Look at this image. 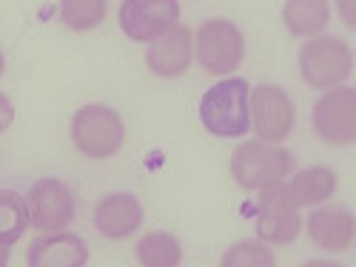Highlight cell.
<instances>
[{
	"instance_id": "9c48e42d",
	"label": "cell",
	"mask_w": 356,
	"mask_h": 267,
	"mask_svg": "<svg viewBox=\"0 0 356 267\" xmlns=\"http://www.w3.org/2000/svg\"><path fill=\"white\" fill-rule=\"evenodd\" d=\"M194 63V32L177 20L160 32L154 40H148L145 49V66L160 80H177L183 77Z\"/></svg>"
},
{
	"instance_id": "7a4b0ae2",
	"label": "cell",
	"mask_w": 356,
	"mask_h": 267,
	"mask_svg": "<svg viewBox=\"0 0 356 267\" xmlns=\"http://www.w3.org/2000/svg\"><path fill=\"white\" fill-rule=\"evenodd\" d=\"M74 148L86 160H111L126 142V123L114 108L103 103H88L74 111L69 126Z\"/></svg>"
},
{
	"instance_id": "ba28073f",
	"label": "cell",
	"mask_w": 356,
	"mask_h": 267,
	"mask_svg": "<svg viewBox=\"0 0 356 267\" xmlns=\"http://www.w3.org/2000/svg\"><path fill=\"white\" fill-rule=\"evenodd\" d=\"M26 202V214H29V225L38 233L43 230H63L74 222L77 205H74V193L66 182L60 180H38L29 193L23 196Z\"/></svg>"
},
{
	"instance_id": "52a82bcc",
	"label": "cell",
	"mask_w": 356,
	"mask_h": 267,
	"mask_svg": "<svg viewBox=\"0 0 356 267\" xmlns=\"http://www.w3.org/2000/svg\"><path fill=\"white\" fill-rule=\"evenodd\" d=\"M311 126L322 142L348 148L356 139V92L350 85L328 88L311 108Z\"/></svg>"
},
{
	"instance_id": "8992f818",
	"label": "cell",
	"mask_w": 356,
	"mask_h": 267,
	"mask_svg": "<svg viewBox=\"0 0 356 267\" xmlns=\"http://www.w3.org/2000/svg\"><path fill=\"white\" fill-rule=\"evenodd\" d=\"M251 128L262 142H285L296 126V105L277 83H262L248 94Z\"/></svg>"
},
{
	"instance_id": "cb8c5ba5",
	"label": "cell",
	"mask_w": 356,
	"mask_h": 267,
	"mask_svg": "<svg viewBox=\"0 0 356 267\" xmlns=\"http://www.w3.org/2000/svg\"><path fill=\"white\" fill-rule=\"evenodd\" d=\"M3 71H6V57H3V51H0V77H3Z\"/></svg>"
},
{
	"instance_id": "7402d4cb",
	"label": "cell",
	"mask_w": 356,
	"mask_h": 267,
	"mask_svg": "<svg viewBox=\"0 0 356 267\" xmlns=\"http://www.w3.org/2000/svg\"><path fill=\"white\" fill-rule=\"evenodd\" d=\"M353 0H337V15H339V20L345 23V28H353L356 26V20H353Z\"/></svg>"
},
{
	"instance_id": "4fadbf2b",
	"label": "cell",
	"mask_w": 356,
	"mask_h": 267,
	"mask_svg": "<svg viewBox=\"0 0 356 267\" xmlns=\"http://www.w3.org/2000/svg\"><path fill=\"white\" fill-rule=\"evenodd\" d=\"M143 225V205L134 193L117 191L97 202L95 207V227L103 239H126L137 233Z\"/></svg>"
},
{
	"instance_id": "30bf717a",
	"label": "cell",
	"mask_w": 356,
	"mask_h": 267,
	"mask_svg": "<svg viewBox=\"0 0 356 267\" xmlns=\"http://www.w3.org/2000/svg\"><path fill=\"white\" fill-rule=\"evenodd\" d=\"M177 20H180L177 0H123L120 6V28L134 43L154 40Z\"/></svg>"
},
{
	"instance_id": "44dd1931",
	"label": "cell",
	"mask_w": 356,
	"mask_h": 267,
	"mask_svg": "<svg viewBox=\"0 0 356 267\" xmlns=\"http://www.w3.org/2000/svg\"><path fill=\"white\" fill-rule=\"evenodd\" d=\"M12 123H15V105L6 94H0V134H3Z\"/></svg>"
},
{
	"instance_id": "6da1fadb",
	"label": "cell",
	"mask_w": 356,
	"mask_h": 267,
	"mask_svg": "<svg viewBox=\"0 0 356 267\" xmlns=\"http://www.w3.org/2000/svg\"><path fill=\"white\" fill-rule=\"evenodd\" d=\"M248 94L251 85L243 77H220L200 100L202 128L222 139H243L251 131Z\"/></svg>"
},
{
	"instance_id": "d6986e66",
	"label": "cell",
	"mask_w": 356,
	"mask_h": 267,
	"mask_svg": "<svg viewBox=\"0 0 356 267\" xmlns=\"http://www.w3.org/2000/svg\"><path fill=\"white\" fill-rule=\"evenodd\" d=\"M29 227L26 202L17 191L0 188V245H15Z\"/></svg>"
},
{
	"instance_id": "e0dca14e",
	"label": "cell",
	"mask_w": 356,
	"mask_h": 267,
	"mask_svg": "<svg viewBox=\"0 0 356 267\" xmlns=\"http://www.w3.org/2000/svg\"><path fill=\"white\" fill-rule=\"evenodd\" d=\"M134 256L145 267H177L183 261V245L177 242L174 233L154 230L140 236V242L134 248Z\"/></svg>"
},
{
	"instance_id": "ffe728a7",
	"label": "cell",
	"mask_w": 356,
	"mask_h": 267,
	"mask_svg": "<svg viewBox=\"0 0 356 267\" xmlns=\"http://www.w3.org/2000/svg\"><path fill=\"white\" fill-rule=\"evenodd\" d=\"M277 261L271 245H265L262 239H243V242H236L231 245L220 264L222 267H271Z\"/></svg>"
},
{
	"instance_id": "8fae6325",
	"label": "cell",
	"mask_w": 356,
	"mask_h": 267,
	"mask_svg": "<svg viewBox=\"0 0 356 267\" xmlns=\"http://www.w3.org/2000/svg\"><path fill=\"white\" fill-rule=\"evenodd\" d=\"M26 261L32 267H86L88 264V245L83 236L63 230H43L29 245Z\"/></svg>"
},
{
	"instance_id": "277c9868",
	"label": "cell",
	"mask_w": 356,
	"mask_h": 267,
	"mask_svg": "<svg viewBox=\"0 0 356 267\" xmlns=\"http://www.w3.org/2000/svg\"><path fill=\"white\" fill-rule=\"evenodd\" d=\"M194 60L214 77H228L245 60V35L234 20L211 17L194 32Z\"/></svg>"
},
{
	"instance_id": "9a60e30c",
	"label": "cell",
	"mask_w": 356,
	"mask_h": 267,
	"mask_svg": "<svg viewBox=\"0 0 356 267\" xmlns=\"http://www.w3.org/2000/svg\"><path fill=\"white\" fill-rule=\"evenodd\" d=\"M282 23L291 37L305 40V37L322 35L331 23V3L328 0H285Z\"/></svg>"
},
{
	"instance_id": "5b68a950",
	"label": "cell",
	"mask_w": 356,
	"mask_h": 267,
	"mask_svg": "<svg viewBox=\"0 0 356 267\" xmlns=\"http://www.w3.org/2000/svg\"><path fill=\"white\" fill-rule=\"evenodd\" d=\"M296 63H300V74L311 88L328 92L353 74V51L342 37L314 35L305 37V43L300 46Z\"/></svg>"
},
{
	"instance_id": "7c38bea8",
	"label": "cell",
	"mask_w": 356,
	"mask_h": 267,
	"mask_svg": "<svg viewBox=\"0 0 356 267\" xmlns=\"http://www.w3.org/2000/svg\"><path fill=\"white\" fill-rule=\"evenodd\" d=\"M305 230L316 250L348 253L356 239V219L345 207H319V211H311Z\"/></svg>"
},
{
	"instance_id": "603a6c76",
	"label": "cell",
	"mask_w": 356,
	"mask_h": 267,
	"mask_svg": "<svg viewBox=\"0 0 356 267\" xmlns=\"http://www.w3.org/2000/svg\"><path fill=\"white\" fill-rule=\"evenodd\" d=\"M6 264H9V248L0 245V267H6Z\"/></svg>"
},
{
	"instance_id": "3957f363",
	"label": "cell",
	"mask_w": 356,
	"mask_h": 267,
	"mask_svg": "<svg viewBox=\"0 0 356 267\" xmlns=\"http://www.w3.org/2000/svg\"><path fill=\"white\" fill-rule=\"evenodd\" d=\"M293 168H296V160L282 142L245 139L231 154V176L245 191H259L268 182L288 180Z\"/></svg>"
},
{
	"instance_id": "ac0fdd59",
	"label": "cell",
	"mask_w": 356,
	"mask_h": 267,
	"mask_svg": "<svg viewBox=\"0 0 356 267\" xmlns=\"http://www.w3.org/2000/svg\"><path fill=\"white\" fill-rule=\"evenodd\" d=\"M60 15L63 26L72 32H92L108 15V0H60Z\"/></svg>"
},
{
	"instance_id": "5bb4252c",
	"label": "cell",
	"mask_w": 356,
	"mask_h": 267,
	"mask_svg": "<svg viewBox=\"0 0 356 267\" xmlns=\"http://www.w3.org/2000/svg\"><path fill=\"white\" fill-rule=\"evenodd\" d=\"M285 185L296 207H314L328 202L337 193V173L328 165H311V168H300Z\"/></svg>"
},
{
	"instance_id": "2e32d148",
	"label": "cell",
	"mask_w": 356,
	"mask_h": 267,
	"mask_svg": "<svg viewBox=\"0 0 356 267\" xmlns=\"http://www.w3.org/2000/svg\"><path fill=\"white\" fill-rule=\"evenodd\" d=\"M302 233L300 207L293 211H257V239L271 248L293 245Z\"/></svg>"
}]
</instances>
